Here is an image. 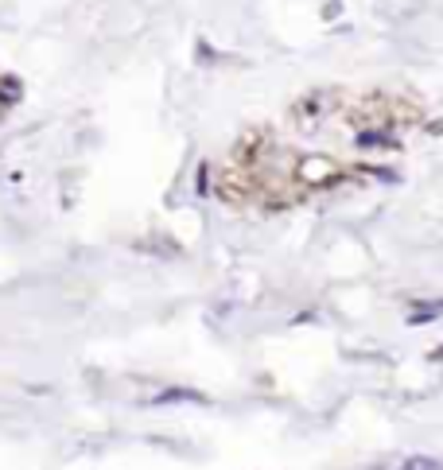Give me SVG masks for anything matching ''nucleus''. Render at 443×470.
I'll return each mask as SVG.
<instances>
[{
    "label": "nucleus",
    "instance_id": "obj_2",
    "mask_svg": "<svg viewBox=\"0 0 443 470\" xmlns=\"http://www.w3.org/2000/svg\"><path fill=\"white\" fill-rule=\"evenodd\" d=\"M397 470H443V463L432 459V455H412V459H405Z\"/></svg>",
    "mask_w": 443,
    "mask_h": 470
},
{
    "label": "nucleus",
    "instance_id": "obj_1",
    "mask_svg": "<svg viewBox=\"0 0 443 470\" xmlns=\"http://www.w3.org/2000/svg\"><path fill=\"white\" fill-rule=\"evenodd\" d=\"M175 400H195V404H207V397L202 393H195V389H168V393H160L152 404H175Z\"/></svg>",
    "mask_w": 443,
    "mask_h": 470
}]
</instances>
